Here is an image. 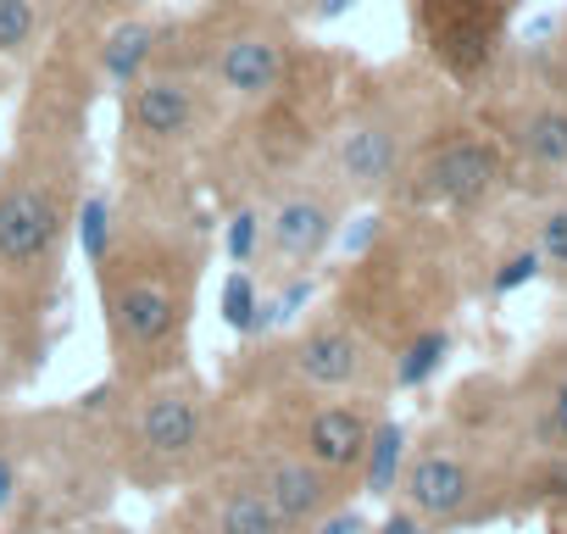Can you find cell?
<instances>
[{"mask_svg": "<svg viewBox=\"0 0 567 534\" xmlns=\"http://www.w3.org/2000/svg\"><path fill=\"white\" fill-rule=\"evenodd\" d=\"M101 101L90 40L51 34L23 84L18 140L0 156V324L45 346L79 206L90 195V117Z\"/></svg>", "mask_w": 567, "mask_h": 534, "instance_id": "6da1fadb", "label": "cell"}, {"mask_svg": "<svg viewBox=\"0 0 567 534\" xmlns=\"http://www.w3.org/2000/svg\"><path fill=\"white\" fill-rule=\"evenodd\" d=\"M212 234L217 212H206L195 178H134L117 189L112 234L90 261L112 384L189 368Z\"/></svg>", "mask_w": 567, "mask_h": 534, "instance_id": "7a4b0ae2", "label": "cell"}, {"mask_svg": "<svg viewBox=\"0 0 567 534\" xmlns=\"http://www.w3.org/2000/svg\"><path fill=\"white\" fill-rule=\"evenodd\" d=\"M351 79H357V68L346 57L307 45L301 68L272 101L223 117L217 140L206 145V156L195 167L200 195L217 212H228V206H261L278 189H290L296 178H307L329 145V129L346 106Z\"/></svg>", "mask_w": 567, "mask_h": 534, "instance_id": "3957f363", "label": "cell"}, {"mask_svg": "<svg viewBox=\"0 0 567 534\" xmlns=\"http://www.w3.org/2000/svg\"><path fill=\"white\" fill-rule=\"evenodd\" d=\"M101 434L117 484L145 495L189 490L223 456V396L195 368H173L140 384H112Z\"/></svg>", "mask_w": 567, "mask_h": 534, "instance_id": "277c9868", "label": "cell"}, {"mask_svg": "<svg viewBox=\"0 0 567 534\" xmlns=\"http://www.w3.org/2000/svg\"><path fill=\"white\" fill-rule=\"evenodd\" d=\"M301 51H307V29L296 18L256 12V7H239V0H206V7L178 18L173 62L189 68L234 117L272 101L290 84V73L301 68Z\"/></svg>", "mask_w": 567, "mask_h": 534, "instance_id": "5b68a950", "label": "cell"}, {"mask_svg": "<svg viewBox=\"0 0 567 534\" xmlns=\"http://www.w3.org/2000/svg\"><path fill=\"white\" fill-rule=\"evenodd\" d=\"M423 134H429V123L412 101L406 73H395V68L362 73L346 90V106L329 129L318 173L351 206H379V201L395 195V184H401L412 151L423 145Z\"/></svg>", "mask_w": 567, "mask_h": 534, "instance_id": "8992f818", "label": "cell"}, {"mask_svg": "<svg viewBox=\"0 0 567 534\" xmlns=\"http://www.w3.org/2000/svg\"><path fill=\"white\" fill-rule=\"evenodd\" d=\"M223 390H301V396H390V351L340 318L334 307L312 312L290 335L239 351Z\"/></svg>", "mask_w": 567, "mask_h": 534, "instance_id": "52a82bcc", "label": "cell"}, {"mask_svg": "<svg viewBox=\"0 0 567 534\" xmlns=\"http://www.w3.org/2000/svg\"><path fill=\"white\" fill-rule=\"evenodd\" d=\"M217 95L189 68H156L117 95V184L195 178L206 145L223 129Z\"/></svg>", "mask_w": 567, "mask_h": 534, "instance_id": "ba28073f", "label": "cell"}, {"mask_svg": "<svg viewBox=\"0 0 567 534\" xmlns=\"http://www.w3.org/2000/svg\"><path fill=\"white\" fill-rule=\"evenodd\" d=\"M228 401L256 407L296 451H307L329 479L357 490L373 429L384 423V396H301V390H223Z\"/></svg>", "mask_w": 567, "mask_h": 534, "instance_id": "9c48e42d", "label": "cell"}, {"mask_svg": "<svg viewBox=\"0 0 567 534\" xmlns=\"http://www.w3.org/2000/svg\"><path fill=\"white\" fill-rule=\"evenodd\" d=\"M351 212L357 206L312 167L290 189H278L272 201H261V245H256V267H250V274L267 290L312 279L323 267V256L334 250V239H340Z\"/></svg>", "mask_w": 567, "mask_h": 534, "instance_id": "30bf717a", "label": "cell"}, {"mask_svg": "<svg viewBox=\"0 0 567 534\" xmlns=\"http://www.w3.org/2000/svg\"><path fill=\"white\" fill-rule=\"evenodd\" d=\"M501 184H506L501 140L484 134V129L451 123V129L423 134V145L412 151L390 201L406 206V212H478Z\"/></svg>", "mask_w": 567, "mask_h": 534, "instance_id": "8fae6325", "label": "cell"}, {"mask_svg": "<svg viewBox=\"0 0 567 534\" xmlns=\"http://www.w3.org/2000/svg\"><path fill=\"white\" fill-rule=\"evenodd\" d=\"M395 501L406 512H417L429 523V534L456 528V523H478L489 512V462L484 445L473 434L456 429H434L406 451Z\"/></svg>", "mask_w": 567, "mask_h": 534, "instance_id": "7c38bea8", "label": "cell"}, {"mask_svg": "<svg viewBox=\"0 0 567 534\" xmlns=\"http://www.w3.org/2000/svg\"><path fill=\"white\" fill-rule=\"evenodd\" d=\"M506 7L484 0H412V34L434 73L451 84H478L506 45Z\"/></svg>", "mask_w": 567, "mask_h": 534, "instance_id": "4fadbf2b", "label": "cell"}, {"mask_svg": "<svg viewBox=\"0 0 567 534\" xmlns=\"http://www.w3.org/2000/svg\"><path fill=\"white\" fill-rule=\"evenodd\" d=\"M162 523L173 534H296L272 512V501L228 462H217L189 490H178V506Z\"/></svg>", "mask_w": 567, "mask_h": 534, "instance_id": "5bb4252c", "label": "cell"}, {"mask_svg": "<svg viewBox=\"0 0 567 534\" xmlns=\"http://www.w3.org/2000/svg\"><path fill=\"white\" fill-rule=\"evenodd\" d=\"M173 45H178V18L128 12V18L106 23V29L90 40L101 95H106V90H112V95H123V90H128V84H140L145 73L173 68Z\"/></svg>", "mask_w": 567, "mask_h": 534, "instance_id": "9a60e30c", "label": "cell"}, {"mask_svg": "<svg viewBox=\"0 0 567 534\" xmlns=\"http://www.w3.org/2000/svg\"><path fill=\"white\" fill-rule=\"evenodd\" d=\"M523 412H528L534 445L545 456H567V346L561 351H545V362L528 373Z\"/></svg>", "mask_w": 567, "mask_h": 534, "instance_id": "2e32d148", "label": "cell"}, {"mask_svg": "<svg viewBox=\"0 0 567 534\" xmlns=\"http://www.w3.org/2000/svg\"><path fill=\"white\" fill-rule=\"evenodd\" d=\"M506 145L534 173H567V106L561 101H528L523 112H512Z\"/></svg>", "mask_w": 567, "mask_h": 534, "instance_id": "e0dca14e", "label": "cell"}, {"mask_svg": "<svg viewBox=\"0 0 567 534\" xmlns=\"http://www.w3.org/2000/svg\"><path fill=\"white\" fill-rule=\"evenodd\" d=\"M51 45V23L34 0H0V73H29Z\"/></svg>", "mask_w": 567, "mask_h": 534, "instance_id": "ac0fdd59", "label": "cell"}, {"mask_svg": "<svg viewBox=\"0 0 567 534\" xmlns=\"http://www.w3.org/2000/svg\"><path fill=\"white\" fill-rule=\"evenodd\" d=\"M406 451H412V434H406V423H395V418L384 412V423L373 429V445H368V456H362L357 490H362V495H373V501H395V484H401Z\"/></svg>", "mask_w": 567, "mask_h": 534, "instance_id": "d6986e66", "label": "cell"}, {"mask_svg": "<svg viewBox=\"0 0 567 534\" xmlns=\"http://www.w3.org/2000/svg\"><path fill=\"white\" fill-rule=\"evenodd\" d=\"M217 312L239 340H267L272 329V307H267V285L250 274V267H228V279L217 290Z\"/></svg>", "mask_w": 567, "mask_h": 534, "instance_id": "ffe728a7", "label": "cell"}, {"mask_svg": "<svg viewBox=\"0 0 567 534\" xmlns=\"http://www.w3.org/2000/svg\"><path fill=\"white\" fill-rule=\"evenodd\" d=\"M451 329L445 324H434V329H417L406 346H395V357H390V390H423L440 368H445V357H451Z\"/></svg>", "mask_w": 567, "mask_h": 534, "instance_id": "44dd1931", "label": "cell"}, {"mask_svg": "<svg viewBox=\"0 0 567 534\" xmlns=\"http://www.w3.org/2000/svg\"><path fill=\"white\" fill-rule=\"evenodd\" d=\"M40 18L51 23V34H79V40H95L106 23L128 18V12H145V0H34Z\"/></svg>", "mask_w": 567, "mask_h": 534, "instance_id": "7402d4cb", "label": "cell"}, {"mask_svg": "<svg viewBox=\"0 0 567 534\" xmlns=\"http://www.w3.org/2000/svg\"><path fill=\"white\" fill-rule=\"evenodd\" d=\"M212 245L228 256V267H256V245H261V206H228Z\"/></svg>", "mask_w": 567, "mask_h": 534, "instance_id": "603a6c76", "label": "cell"}, {"mask_svg": "<svg viewBox=\"0 0 567 534\" xmlns=\"http://www.w3.org/2000/svg\"><path fill=\"white\" fill-rule=\"evenodd\" d=\"M528 245L539 250L545 274H567V195H561V201H545V206L534 212Z\"/></svg>", "mask_w": 567, "mask_h": 534, "instance_id": "cb8c5ba5", "label": "cell"}, {"mask_svg": "<svg viewBox=\"0 0 567 534\" xmlns=\"http://www.w3.org/2000/svg\"><path fill=\"white\" fill-rule=\"evenodd\" d=\"M539 274H545L539 250H534V245H517L512 256H501V261H495V274H489V296H495V301H506V296H517L523 285H534Z\"/></svg>", "mask_w": 567, "mask_h": 534, "instance_id": "d4e9b609", "label": "cell"}, {"mask_svg": "<svg viewBox=\"0 0 567 534\" xmlns=\"http://www.w3.org/2000/svg\"><path fill=\"white\" fill-rule=\"evenodd\" d=\"M239 7H256V12H278V18H296L301 29H312V12H318V0H239Z\"/></svg>", "mask_w": 567, "mask_h": 534, "instance_id": "484cf974", "label": "cell"}, {"mask_svg": "<svg viewBox=\"0 0 567 534\" xmlns=\"http://www.w3.org/2000/svg\"><path fill=\"white\" fill-rule=\"evenodd\" d=\"M368 534H429V523H423L417 512H406V506L395 501V506H390V512H384V517H379V523L368 528Z\"/></svg>", "mask_w": 567, "mask_h": 534, "instance_id": "4316f807", "label": "cell"}, {"mask_svg": "<svg viewBox=\"0 0 567 534\" xmlns=\"http://www.w3.org/2000/svg\"><path fill=\"white\" fill-rule=\"evenodd\" d=\"M40 534H134L112 517H79V523H56V528H40Z\"/></svg>", "mask_w": 567, "mask_h": 534, "instance_id": "83f0119b", "label": "cell"}, {"mask_svg": "<svg viewBox=\"0 0 567 534\" xmlns=\"http://www.w3.org/2000/svg\"><path fill=\"white\" fill-rule=\"evenodd\" d=\"M357 7V0H318V12H312V23H334V18H346Z\"/></svg>", "mask_w": 567, "mask_h": 534, "instance_id": "f1b7e54d", "label": "cell"}]
</instances>
